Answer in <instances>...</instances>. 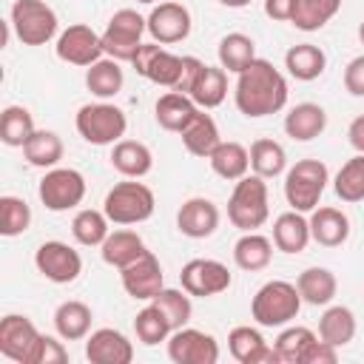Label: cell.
<instances>
[{
  "mask_svg": "<svg viewBox=\"0 0 364 364\" xmlns=\"http://www.w3.org/2000/svg\"><path fill=\"white\" fill-rule=\"evenodd\" d=\"M151 301L165 313V318L171 321L173 330L185 327L191 321V316H193V301H191V293L185 287L182 290L179 287H162Z\"/></svg>",
  "mask_w": 364,
  "mask_h": 364,
  "instance_id": "cell-45",
  "label": "cell"
},
{
  "mask_svg": "<svg viewBox=\"0 0 364 364\" xmlns=\"http://www.w3.org/2000/svg\"><path fill=\"white\" fill-rule=\"evenodd\" d=\"M188 97H191L199 108H205V111L222 105L225 97H228V71H225L222 65H208V63H205V65L199 68V74H196V80H193Z\"/></svg>",
  "mask_w": 364,
  "mask_h": 364,
  "instance_id": "cell-31",
  "label": "cell"
},
{
  "mask_svg": "<svg viewBox=\"0 0 364 364\" xmlns=\"http://www.w3.org/2000/svg\"><path fill=\"white\" fill-rule=\"evenodd\" d=\"M318 338L333 347H347L355 338V313L344 304H327L318 318Z\"/></svg>",
  "mask_w": 364,
  "mask_h": 364,
  "instance_id": "cell-34",
  "label": "cell"
},
{
  "mask_svg": "<svg viewBox=\"0 0 364 364\" xmlns=\"http://www.w3.org/2000/svg\"><path fill=\"white\" fill-rule=\"evenodd\" d=\"M37 196L46 210H71L85 199V176L77 168H48L37 185Z\"/></svg>",
  "mask_w": 364,
  "mask_h": 364,
  "instance_id": "cell-9",
  "label": "cell"
},
{
  "mask_svg": "<svg viewBox=\"0 0 364 364\" xmlns=\"http://www.w3.org/2000/svg\"><path fill=\"white\" fill-rule=\"evenodd\" d=\"M196 111H199V105L182 91H165L154 105V117H156L159 128L173 131V134H182V128L196 117Z\"/></svg>",
  "mask_w": 364,
  "mask_h": 364,
  "instance_id": "cell-25",
  "label": "cell"
},
{
  "mask_svg": "<svg viewBox=\"0 0 364 364\" xmlns=\"http://www.w3.org/2000/svg\"><path fill=\"white\" fill-rule=\"evenodd\" d=\"M222 6H228V9H245V6H250V0H219Z\"/></svg>",
  "mask_w": 364,
  "mask_h": 364,
  "instance_id": "cell-52",
  "label": "cell"
},
{
  "mask_svg": "<svg viewBox=\"0 0 364 364\" xmlns=\"http://www.w3.org/2000/svg\"><path fill=\"white\" fill-rule=\"evenodd\" d=\"M284 68L293 80L299 82H313L324 74L327 68V54L313 46V43H299V46H290L287 54H284Z\"/></svg>",
  "mask_w": 364,
  "mask_h": 364,
  "instance_id": "cell-30",
  "label": "cell"
},
{
  "mask_svg": "<svg viewBox=\"0 0 364 364\" xmlns=\"http://www.w3.org/2000/svg\"><path fill=\"white\" fill-rule=\"evenodd\" d=\"M333 191H336V196L341 202H350V205L353 202H364V154L350 156L338 168V173L333 179Z\"/></svg>",
  "mask_w": 364,
  "mask_h": 364,
  "instance_id": "cell-42",
  "label": "cell"
},
{
  "mask_svg": "<svg viewBox=\"0 0 364 364\" xmlns=\"http://www.w3.org/2000/svg\"><path fill=\"white\" fill-rule=\"evenodd\" d=\"M54 51H57V57H60L63 63L85 65V68L105 57V51H102V37H100L91 26H85V23L68 26V28L57 37Z\"/></svg>",
  "mask_w": 364,
  "mask_h": 364,
  "instance_id": "cell-14",
  "label": "cell"
},
{
  "mask_svg": "<svg viewBox=\"0 0 364 364\" xmlns=\"http://www.w3.org/2000/svg\"><path fill=\"white\" fill-rule=\"evenodd\" d=\"M136 3H156V0H136Z\"/></svg>",
  "mask_w": 364,
  "mask_h": 364,
  "instance_id": "cell-54",
  "label": "cell"
},
{
  "mask_svg": "<svg viewBox=\"0 0 364 364\" xmlns=\"http://www.w3.org/2000/svg\"><path fill=\"white\" fill-rule=\"evenodd\" d=\"M168 358L173 364H216L219 361V341L196 327H179L168 336Z\"/></svg>",
  "mask_w": 364,
  "mask_h": 364,
  "instance_id": "cell-12",
  "label": "cell"
},
{
  "mask_svg": "<svg viewBox=\"0 0 364 364\" xmlns=\"http://www.w3.org/2000/svg\"><path fill=\"white\" fill-rule=\"evenodd\" d=\"M34 117L26 105H6L0 114V139L9 148H23L34 134Z\"/></svg>",
  "mask_w": 364,
  "mask_h": 364,
  "instance_id": "cell-40",
  "label": "cell"
},
{
  "mask_svg": "<svg viewBox=\"0 0 364 364\" xmlns=\"http://www.w3.org/2000/svg\"><path fill=\"white\" fill-rule=\"evenodd\" d=\"M145 20H148V34H151L154 43H159V46L182 43V40L191 34V26H193L188 6L173 3V0L154 6Z\"/></svg>",
  "mask_w": 364,
  "mask_h": 364,
  "instance_id": "cell-15",
  "label": "cell"
},
{
  "mask_svg": "<svg viewBox=\"0 0 364 364\" xmlns=\"http://www.w3.org/2000/svg\"><path fill=\"white\" fill-rule=\"evenodd\" d=\"M74 125H77V134L88 142V145H117L122 136H125V128H128V119H125V111L108 100H100V102H85L77 117H74Z\"/></svg>",
  "mask_w": 364,
  "mask_h": 364,
  "instance_id": "cell-4",
  "label": "cell"
},
{
  "mask_svg": "<svg viewBox=\"0 0 364 364\" xmlns=\"http://www.w3.org/2000/svg\"><path fill=\"white\" fill-rule=\"evenodd\" d=\"M318 336L310 330V327H301V324H293V327H284L279 333V338L273 341V350L279 355L282 364H301L307 347L316 341Z\"/></svg>",
  "mask_w": 364,
  "mask_h": 364,
  "instance_id": "cell-43",
  "label": "cell"
},
{
  "mask_svg": "<svg viewBox=\"0 0 364 364\" xmlns=\"http://www.w3.org/2000/svg\"><path fill=\"white\" fill-rule=\"evenodd\" d=\"M65 361H68V350L63 347V341L40 333V338L28 355V364H65Z\"/></svg>",
  "mask_w": 364,
  "mask_h": 364,
  "instance_id": "cell-47",
  "label": "cell"
},
{
  "mask_svg": "<svg viewBox=\"0 0 364 364\" xmlns=\"http://www.w3.org/2000/svg\"><path fill=\"white\" fill-rule=\"evenodd\" d=\"M299 310H301V293L296 284L284 279L264 282L250 301V316L259 327H284L299 316Z\"/></svg>",
  "mask_w": 364,
  "mask_h": 364,
  "instance_id": "cell-2",
  "label": "cell"
},
{
  "mask_svg": "<svg viewBox=\"0 0 364 364\" xmlns=\"http://www.w3.org/2000/svg\"><path fill=\"white\" fill-rule=\"evenodd\" d=\"M34 267L54 284H71L82 273V256L60 239H48L34 250Z\"/></svg>",
  "mask_w": 364,
  "mask_h": 364,
  "instance_id": "cell-10",
  "label": "cell"
},
{
  "mask_svg": "<svg viewBox=\"0 0 364 364\" xmlns=\"http://www.w3.org/2000/svg\"><path fill=\"white\" fill-rule=\"evenodd\" d=\"M85 358L91 364H131L134 344L114 327H100L85 336Z\"/></svg>",
  "mask_w": 364,
  "mask_h": 364,
  "instance_id": "cell-18",
  "label": "cell"
},
{
  "mask_svg": "<svg viewBox=\"0 0 364 364\" xmlns=\"http://www.w3.org/2000/svg\"><path fill=\"white\" fill-rule=\"evenodd\" d=\"M154 208H156L154 191L136 179L117 182L102 202V210L111 219V225H139L154 216Z\"/></svg>",
  "mask_w": 364,
  "mask_h": 364,
  "instance_id": "cell-6",
  "label": "cell"
},
{
  "mask_svg": "<svg viewBox=\"0 0 364 364\" xmlns=\"http://www.w3.org/2000/svg\"><path fill=\"white\" fill-rule=\"evenodd\" d=\"M176 228L188 239H208L219 228V208L205 196H191L176 210Z\"/></svg>",
  "mask_w": 364,
  "mask_h": 364,
  "instance_id": "cell-19",
  "label": "cell"
},
{
  "mask_svg": "<svg viewBox=\"0 0 364 364\" xmlns=\"http://www.w3.org/2000/svg\"><path fill=\"white\" fill-rule=\"evenodd\" d=\"M111 219L105 216V210H94V208H82L74 213L71 219V236L77 245L82 247H100L105 242V236L111 233Z\"/></svg>",
  "mask_w": 364,
  "mask_h": 364,
  "instance_id": "cell-39",
  "label": "cell"
},
{
  "mask_svg": "<svg viewBox=\"0 0 364 364\" xmlns=\"http://www.w3.org/2000/svg\"><path fill=\"white\" fill-rule=\"evenodd\" d=\"M330 182V171L321 159H299L284 171V199L293 210L310 213Z\"/></svg>",
  "mask_w": 364,
  "mask_h": 364,
  "instance_id": "cell-5",
  "label": "cell"
},
{
  "mask_svg": "<svg viewBox=\"0 0 364 364\" xmlns=\"http://www.w3.org/2000/svg\"><path fill=\"white\" fill-rule=\"evenodd\" d=\"M119 279H122V287L131 299L136 301H151L162 287H165V276H162V264L159 259L145 250L136 262H131L128 267L119 270Z\"/></svg>",
  "mask_w": 364,
  "mask_h": 364,
  "instance_id": "cell-16",
  "label": "cell"
},
{
  "mask_svg": "<svg viewBox=\"0 0 364 364\" xmlns=\"http://www.w3.org/2000/svg\"><path fill=\"white\" fill-rule=\"evenodd\" d=\"M28 225H31V208H28V202L20 199V196H11V193L0 196V233L6 239H14V236L26 233Z\"/></svg>",
  "mask_w": 364,
  "mask_h": 364,
  "instance_id": "cell-46",
  "label": "cell"
},
{
  "mask_svg": "<svg viewBox=\"0 0 364 364\" xmlns=\"http://www.w3.org/2000/svg\"><path fill=\"white\" fill-rule=\"evenodd\" d=\"M296 287L301 293V301L304 304H313V307H327L336 293H338V282H336V273L330 267H307L299 273L296 279Z\"/></svg>",
  "mask_w": 364,
  "mask_h": 364,
  "instance_id": "cell-29",
  "label": "cell"
},
{
  "mask_svg": "<svg viewBox=\"0 0 364 364\" xmlns=\"http://www.w3.org/2000/svg\"><path fill=\"white\" fill-rule=\"evenodd\" d=\"M134 333H136V338H139L145 347H156V344L168 341V336L173 333V327H171V321L165 318V313H162L154 301H148V304L136 313V318H134Z\"/></svg>",
  "mask_w": 364,
  "mask_h": 364,
  "instance_id": "cell-41",
  "label": "cell"
},
{
  "mask_svg": "<svg viewBox=\"0 0 364 364\" xmlns=\"http://www.w3.org/2000/svg\"><path fill=\"white\" fill-rule=\"evenodd\" d=\"M182 145L188 148V154L199 156V159H208L213 154V148L222 142L219 136V125L210 114H205V108L196 111V117L182 128Z\"/></svg>",
  "mask_w": 364,
  "mask_h": 364,
  "instance_id": "cell-28",
  "label": "cell"
},
{
  "mask_svg": "<svg viewBox=\"0 0 364 364\" xmlns=\"http://www.w3.org/2000/svg\"><path fill=\"white\" fill-rule=\"evenodd\" d=\"M9 23L23 46H46L57 34V11L43 0H14Z\"/></svg>",
  "mask_w": 364,
  "mask_h": 364,
  "instance_id": "cell-8",
  "label": "cell"
},
{
  "mask_svg": "<svg viewBox=\"0 0 364 364\" xmlns=\"http://www.w3.org/2000/svg\"><path fill=\"white\" fill-rule=\"evenodd\" d=\"M208 162H210V168H213L216 176H222L228 182H236V179L247 176V171H250V151L242 142L222 139L213 148V154L208 156Z\"/></svg>",
  "mask_w": 364,
  "mask_h": 364,
  "instance_id": "cell-33",
  "label": "cell"
},
{
  "mask_svg": "<svg viewBox=\"0 0 364 364\" xmlns=\"http://www.w3.org/2000/svg\"><path fill=\"white\" fill-rule=\"evenodd\" d=\"M338 9H341V0H299L290 23L299 31H318L338 14Z\"/></svg>",
  "mask_w": 364,
  "mask_h": 364,
  "instance_id": "cell-44",
  "label": "cell"
},
{
  "mask_svg": "<svg viewBox=\"0 0 364 364\" xmlns=\"http://www.w3.org/2000/svg\"><path fill=\"white\" fill-rule=\"evenodd\" d=\"M299 0H264V14L276 23H290Z\"/></svg>",
  "mask_w": 364,
  "mask_h": 364,
  "instance_id": "cell-50",
  "label": "cell"
},
{
  "mask_svg": "<svg viewBox=\"0 0 364 364\" xmlns=\"http://www.w3.org/2000/svg\"><path fill=\"white\" fill-rule=\"evenodd\" d=\"M273 247H276L273 239H267L256 230H247L233 245V262H236L239 270H247V273L264 270L273 262Z\"/></svg>",
  "mask_w": 364,
  "mask_h": 364,
  "instance_id": "cell-32",
  "label": "cell"
},
{
  "mask_svg": "<svg viewBox=\"0 0 364 364\" xmlns=\"http://www.w3.org/2000/svg\"><path fill=\"white\" fill-rule=\"evenodd\" d=\"M228 350L230 355L239 361V364H279V355L276 350L264 341V336L250 327V324H242V327H233L228 333Z\"/></svg>",
  "mask_w": 364,
  "mask_h": 364,
  "instance_id": "cell-20",
  "label": "cell"
},
{
  "mask_svg": "<svg viewBox=\"0 0 364 364\" xmlns=\"http://www.w3.org/2000/svg\"><path fill=\"white\" fill-rule=\"evenodd\" d=\"M327 128V111L318 102H299L284 114V134L296 142H310Z\"/></svg>",
  "mask_w": 364,
  "mask_h": 364,
  "instance_id": "cell-22",
  "label": "cell"
},
{
  "mask_svg": "<svg viewBox=\"0 0 364 364\" xmlns=\"http://www.w3.org/2000/svg\"><path fill=\"white\" fill-rule=\"evenodd\" d=\"M148 31V20L142 14H136L134 9H119L111 14L102 37V51L111 60L119 63H131L142 46V34Z\"/></svg>",
  "mask_w": 364,
  "mask_h": 364,
  "instance_id": "cell-7",
  "label": "cell"
},
{
  "mask_svg": "<svg viewBox=\"0 0 364 364\" xmlns=\"http://www.w3.org/2000/svg\"><path fill=\"white\" fill-rule=\"evenodd\" d=\"M145 250H148V247H145L142 236H139L136 230H125V228H122V230H111V233L105 236V242L100 245L102 262L111 264V267H117V270H122V267H128L131 262H136Z\"/></svg>",
  "mask_w": 364,
  "mask_h": 364,
  "instance_id": "cell-26",
  "label": "cell"
},
{
  "mask_svg": "<svg viewBox=\"0 0 364 364\" xmlns=\"http://www.w3.org/2000/svg\"><path fill=\"white\" fill-rule=\"evenodd\" d=\"M216 57H219V65L230 74H242L253 60H256V43L242 34V31H230L219 40V48H216Z\"/></svg>",
  "mask_w": 364,
  "mask_h": 364,
  "instance_id": "cell-36",
  "label": "cell"
},
{
  "mask_svg": "<svg viewBox=\"0 0 364 364\" xmlns=\"http://www.w3.org/2000/svg\"><path fill=\"white\" fill-rule=\"evenodd\" d=\"M122 85H125V74L119 68V60L102 57L85 68V88L97 100H114L122 91Z\"/></svg>",
  "mask_w": 364,
  "mask_h": 364,
  "instance_id": "cell-35",
  "label": "cell"
},
{
  "mask_svg": "<svg viewBox=\"0 0 364 364\" xmlns=\"http://www.w3.org/2000/svg\"><path fill=\"white\" fill-rule=\"evenodd\" d=\"M131 65L136 68L139 77L162 85V88H176L179 77H182V68H185V57L179 54H171L165 51L159 43H142L136 57L131 60Z\"/></svg>",
  "mask_w": 364,
  "mask_h": 364,
  "instance_id": "cell-11",
  "label": "cell"
},
{
  "mask_svg": "<svg viewBox=\"0 0 364 364\" xmlns=\"http://www.w3.org/2000/svg\"><path fill=\"white\" fill-rule=\"evenodd\" d=\"M287 80L284 74L270 63L256 57L242 74H236V88H233V102L239 114L259 119L279 114L287 105Z\"/></svg>",
  "mask_w": 364,
  "mask_h": 364,
  "instance_id": "cell-1",
  "label": "cell"
},
{
  "mask_svg": "<svg viewBox=\"0 0 364 364\" xmlns=\"http://www.w3.org/2000/svg\"><path fill=\"white\" fill-rule=\"evenodd\" d=\"M336 358H338V347H333V344L316 338V341L307 347L301 364H336Z\"/></svg>",
  "mask_w": 364,
  "mask_h": 364,
  "instance_id": "cell-49",
  "label": "cell"
},
{
  "mask_svg": "<svg viewBox=\"0 0 364 364\" xmlns=\"http://www.w3.org/2000/svg\"><path fill=\"white\" fill-rule=\"evenodd\" d=\"M111 165L117 173H122L125 179H142L151 173L154 168V154L145 142L139 139H119L111 148Z\"/></svg>",
  "mask_w": 364,
  "mask_h": 364,
  "instance_id": "cell-24",
  "label": "cell"
},
{
  "mask_svg": "<svg viewBox=\"0 0 364 364\" xmlns=\"http://www.w3.org/2000/svg\"><path fill=\"white\" fill-rule=\"evenodd\" d=\"M228 219L242 233L259 230L270 219V202H267V185L259 173H247L236 179L233 193L228 199Z\"/></svg>",
  "mask_w": 364,
  "mask_h": 364,
  "instance_id": "cell-3",
  "label": "cell"
},
{
  "mask_svg": "<svg viewBox=\"0 0 364 364\" xmlns=\"http://www.w3.org/2000/svg\"><path fill=\"white\" fill-rule=\"evenodd\" d=\"M230 282H233V276H230L228 264H222L216 259H191L182 264V273H179V284L196 299L219 296L230 287Z\"/></svg>",
  "mask_w": 364,
  "mask_h": 364,
  "instance_id": "cell-13",
  "label": "cell"
},
{
  "mask_svg": "<svg viewBox=\"0 0 364 364\" xmlns=\"http://www.w3.org/2000/svg\"><path fill=\"white\" fill-rule=\"evenodd\" d=\"M310 219H304V213L299 210H284L276 216L273 222V245L276 250L293 256V253H301L307 245H310Z\"/></svg>",
  "mask_w": 364,
  "mask_h": 364,
  "instance_id": "cell-23",
  "label": "cell"
},
{
  "mask_svg": "<svg viewBox=\"0 0 364 364\" xmlns=\"http://www.w3.org/2000/svg\"><path fill=\"white\" fill-rule=\"evenodd\" d=\"M310 239L321 247H341L350 239V216L333 205L313 208L310 210Z\"/></svg>",
  "mask_w": 364,
  "mask_h": 364,
  "instance_id": "cell-21",
  "label": "cell"
},
{
  "mask_svg": "<svg viewBox=\"0 0 364 364\" xmlns=\"http://www.w3.org/2000/svg\"><path fill=\"white\" fill-rule=\"evenodd\" d=\"M358 40H361V46H364V20H361V26H358Z\"/></svg>",
  "mask_w": 364,
  "mask_h": 364,
  "instance_id": "cell-53",
  "label": "cell"
},
{
  "mask_svg": "<svg viewBox=\"0 0 364 364\" xmlns=\"http://www.w3.org/2000/svg\"><path fill=\"white\" fill-rule=\"evenodd\" d=\"M40 338V330L28 316L9 313L0 318V353L17 364H28V355Z\"/></svg>",
  "mask_w": 364,
  "mask_h": 364,
  "instance_id": "cell-17",
  "label": "cell"
},
{
  "mask_svg": "<svg viewBox=\"0 0 364 364\" xmlns=\"http://www.w3.org/2000/svg\"><path fill=\"white\" fill-rule=\"evenodd\" d=\"M344 88L353 97H364V54L353 57L344 68Z\"/></svg>",
  "mask_w": 364,
  "mask_h": 364,
  "instance_id": "cell-48",
  "label": "cell"
},
{
  "mask_svg": "<svg viewBox=\"0 0 364 364\" xmlns=\"http://www.w3.org/2000/svg\"><path fill=\"white\" fill-rule=\"evenodd\" d=\"M63 154H65V148H63L60 134L46 131V128H43V131H34V134L28 136V142L23 145L26 162L34 165V168H43V171L57 168L60 159H63Z\"/></svg>",
  "mask_w": 364,
  "mask_h": 364,
  "instance_id": "cell-37",
  "label": "cell"
},
{
  "mask_svg": "<svg viewBox=\"0 0 364 364\" xmlns=\"http://www.w3.org/2000/svg\"><path fill=\"white\" fill-rule=\"evenodd\" d=\"M91 321H94L91 307L77 299L60 301L54 310V330L63 341H82L91 333Z\"/></svg>",
  "mask_w": 364,
  "mask_h": 364,
  "instance_id": "cell-27",
  "label": "cell"
},
{
  "mask_svg": "<svg viewBox=\"0 0 364 364\" xmlns=\"http://www.w3.org/2000/svg\"><path fill=\"white\" fill-rule=\"evenodd\" d=\"M250 171L262 179H276L287 171V151L276 139H256L250 145Z\"/></svg>",
  "mask_w": 364,
  "mask_h": 364,
  "instance_id": "cell-38",
  "label": "cell"
},
{
  "mask_svg": "<svg viewBox=\"0 0 364 364\" xmlns=\"http://www.w3.org/2000/svg\"><path fill=\"white\" fill-rule=\"evenodd\" d=\"M347 139H350V145L355 148V154H364V114H358V117L350 122Z\"/></svg>",
  "mask_w": 364,
  "mask_h": 364,
  "instance_id": "cell-51",
  "label": "cell"
}]
</instances>
